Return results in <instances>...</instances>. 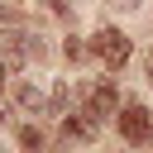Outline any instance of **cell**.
<instances>
[{
	"instance_id": "cell-8",
	"label": "cell",
	"mask_w": 153,
	"mask_h": 153,
	"mask_svg": "<svg viewBox=\"0 0 153 153\" xmlns=\"http://www.w3.org/2000/svg\"><path fill=\"white\" fill-rule=\"evenodd\" d=\"M19 143H24V148H43V134L29 124V129H19Z\"/></svg>"
},
{
	"instance_id": "cell-12",
	"label": "cell",
	"mask_w": 153,
	"mask_h": 153,
	"mask_svg": "<svg viewBox=\"0 0 153 153\" xmlns=\"http://www.w3.org/2000/svg\"><path fill=\"white\" fill-rule=\"evenodd\" d=\"M143 67H148V81H153V53H148V62H143Z\"/></svg>"
},
{
	"instance_id": "cell-5",
	"label": "cell",
	"mask_w": 153,
	"mask_h": 153,
	"mask_svg": "<svg viewBox=\"0 0 153 153\" xmlns=\"http://www.w3.org/2000/svg\"><path fill=\"white\" fill-rule=\"evenodd\" d=\"M62 129H67V139H91V134H96V115H91V110H76V115L62 120Z\"/></svg>"
},
{
	"instance_id": "cell-2",
	"label": "cell",
	"mask_w": 153,
	"mask_h": 153,
	"mask_svg": "<svg viewBox=\"0 0 153 153\" xmlns=\"http://www.w3.org/2000/svg\"><path fill=\"white\" fill-rule=\"evenodd\" d=\"M120 134H124L129 143H148V139H153V115H148L143 105H124V110H120Z\"/></svg>"
},
{
	"instance_id": "cell-4",
	"label": "cell",
	"mask_w": 153,
	"mask_h": 153,
	"mask_svg": "<svg viewBox=\"0 0 153 153\" xmlns=\"http://www.w3.org/2000/svg\"><path fill=\"white\" fill-rule=\"evenodd\" d=\"M86 110H91L96 120L115 115V81H96V86H91V96H86Z\"/></svg>"
},
{
	"instance_id": "cell-3",
	"label": "cell",
	"mask_w": 153,
	"mask_h": 153,
	"mask_svg": "<svg viewBox=\"0 0 153 153\" xmlns=\"http://www.w3.org/2000/svg\"><path fill=\"white\" fill-rule=\"evenodd\" d=\"M29 62V43H24V33H0V67L5 72H19Z\"/></svg>"
},
{
	"instance_id": "cell-11",
	"label": "cell",
	"mask_w": 153,
	"mask_h": 153,
	"mask_svg": "<svg viewBox=\"0 0 153 153\" xmlns=\"http://www.w3.org/2000/svg\"><path fill=\"white\" fill-rule=\"evenodd\" d=\"M115 5H120V10H139V0H115Z\"/></svg>"
},
{
	"instance_id": "cell-7",
	"label": "cell",
	"mask_w": 153,
	"mask_h": 153,
	"mask_svg": "<svg viewBox=\"0 0 153 153\" xmlns=\"http://www.w3.org/2000/svg\"><path fill=\"white\" fill-rule=\"evenodd\" d=\"M48 110H53V115H62V110H67V81H57V86H53V96H48Z\"/></svg>"
},
{
	"instance_id": "cell-13",
	"label": "cell",
	"mask_w": 153,
	"mask_h": 153,
	"mask_svg": "<svg viewBox=\"0 0 153 153\" xmlns=\"http://www.w3.org/2000/svg\"><path fill=\"white\" fill-rule=\"evenodd\" d=\"M29 153H33V148H29Z\"/></svg>"
},
{
	"instance_id": "cell-6",
	"label": "cell",
	"mask_w": 153,
	"mask_h": 153,
	"mask_svg": "<svg viewBox=\"0 0 153 153\" xmlns=\"http://www.w3.org/2000/svg\"><path fill=\"white\" fill-rule=\"evenodd\" d=\"M14 100H19L24 110H38V115L48 110V96H43V91H38L33 81H19V86H14Z\"/></svg>"
},
{
	"instance_id": "cell-10",
	"label": "cell",
	"mask_w": 153,
	"mask_h": 153,
	"mask_svg": "<svg viewBox=\"0 0 153 153\" xmlns=\"http://www.w3.org/2000/svg\"><path fill=\"white\" fill-rule=\"evenodd\" d=\"M48 5H53V14H62V19H67V0H48Z\"/></svg>"
},
{
	"instance_id": "cell-1",
	"label": "cell",
	"mask_w": 153,
	"mask_h": 153,
	"mask_svg": "<svg viewBox=\"0 0 153 153\" xmlns=\"http://www.w3.org/2000/svg\"><path fill=\"white\" fill-rule=\"evenodd\" d=\"M91 53H96L105 67H124V62H129V38H124L120 29H100L96 43H91Z\"/></svg>"
},
{
	"instance_id": "cell-9",
	"label": "cell",
	"mask_w": 153,
	"mask_h": 153,
	"mask_svg": "<svg viewBox=\"0 0 153 153\" xmlns=\"http://www.w3.org/2000/svg\"><path fill=\"white\" fill-rule=\"evenodd\" d=\"M67 57H72V62H81V57H86V48H81L76 38H67Z\"/></svg>"
}]
</instances>
